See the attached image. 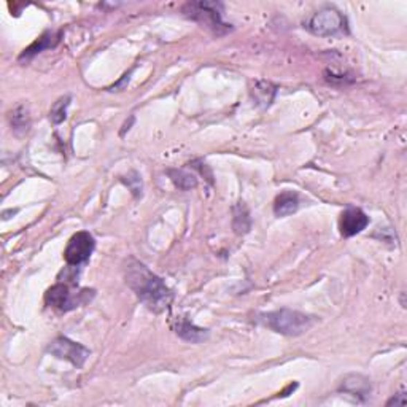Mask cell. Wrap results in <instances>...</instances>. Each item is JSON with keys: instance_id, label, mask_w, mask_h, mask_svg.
Instances as JSON below:
<instances>
[{"instance_id": "6da1fadb", "label": "cell", "mask_w": 407, "mask_h": 407, "mask_svg": "<svg viewBox=\"0 0 407 407\" xmlns=\"http://www.w3.org/2000/svg\"><path fill=\"white\" fill-rule=\"evenodd\" d=\"M124 278L137 298L155 314H161L171 305L173 299L172 290L144 263L129 258L124 266Z\"/></svg>"}, {"instance_id": "7a4b0ae2", "label": "cell", "mask_w": 407, "mask_h": 407, "mask_svg": "<svg viewBox=\"0 0 407 407\" xmlns=\"http://www.w3.org/2000/svg\"><path fill=\"white\" fill-rule=\"evenodd\" d=\"M258 321L263 326L269 328L274 332H278L282 336L296 337L307 332L315 325V319L307 314H303L299 310L292 309H280L274 312L258 315Z\"/></svg>"}, {"instance_id": "3957f363", "label": "cell", "mask_w": 407, "mask_h": 407, "mask_svg": "<svg viewBox=\"0 0 407 407\" xmlns=\"http://www.w3.org/2000/svg\"><path fill=\"white\" fill-rule=\"evenodd\" d=\"M223 3L200 0V2H188L182 12L187 18L199 23L202 28H207L216 37H221L232 30L231 24H226L223 21Z\"/></svg>"}, {"instance_id": "277c9868", "label": "cell", "mask_w": 407, "mask_h": 407, "mask_svg": "<svg viewBox=\"0 0 407 407\" xmlns=\"http://www.w3.org/2000/svg\"><path fill=\"white\" fill-rule=\"evenodd\" d=\"M304 28L316 37H337L348 34L347 18L334 7H323L305 21Z\"/></svg>"}, {"instance_id": "5b68a950", "label": "cell", "mask_w": 407, "mask_h": 407, "mask_svg": "<svg viewBox=\"0 0 407 407\" xmlns=\"http://www.w3.org/2000/svg\"><path fill=\"white\" fill-rule=\"evenodd\" d=\"M72 285H67L64 282H57L56 285L46 292L45 301L51 309H56L59 312H70L77 307L91 303L96 292L94 290H80V292H72Z\"/></svg>"}, {"instance_id": "8992f818", "label": "cell", "mask_w": 407, "mask_h": 407, "mask_svg": "<svg viewBox=\"0 0 407 407\" xmlns=\"http://www.w3.org/2000/svg\"><path fill=\"white\" fill-rule=\"evenodd\" d=\"M94 248H96V240L86 231H80L73 234L68 240L64 250V260L68 266H82L91 258Z\"/></svg>"}, {"instance_id": "52a82bcc", "label": "cell", "mask_w": 407, "mask_h": 407, "mask_svg": "<svg viewBox=\"0 0 407 407\" xmlns=\"http://www.w3.org/2000/svg\"><path fill=\"white\" fill-rule=\"evenodd\" d=\"M46 352L59 359H67L77 368H83V364L86 363V359L91 355L89 348L82 346V343L70 341L68 337H57L46 347Z\"/></svg>"}, {"instance_id": "ba28073f", "label": "cell", "mask_w": 407, "mask_h": 407, "mask_svg": "<svg viewBox=\"0 0 407 407\" xmlns=\"http://www.w3.org/2000/svg\"><path fill=\"white\" fill-rule=\"evenodd\" d=\"M368 225H369V216L364 214L361 209L350 207L341 215L339 229L343 237H353L359 234L363 229H366Z\"/></svg>"}, {"instance_id": "9c48e42d", "label": "cell", "mask_w": 407, "mask_h": 407, "mask_svg": "<svg viewBox=\"0 0 407 407\" xmlns=\"http://www.w3.org/2000/svg\"><path fill=\"white\" fill-rule=\"evenodd\" d=\"M371 382H369L368 377H364L361 374H348L343 377L341 382L339 391H343V393L352 395L358 398L359 401H366L371 395Z\"/></svg>"}, {"instance_id": "30bf717a", "label": "cell", "mask_w": 407, "mask_h": 407, "mask_svg": "<svg viewBox=\"0 0 407 407\" xmlns=\"http://www.w3.org/2000/svg\"><path fill=\"white\" fill-rule=\"evenodd\" d=\"M173 330H176L178 337H182L183 341L191 342V343H200L207 341L210 334L209 330L196 326L193 321H189L187 319H178L176 321V325H173Z\"/></svg>"}, {"instance_id": "8fae6325", "label": "cell", "mask_w": 407, "mask_h": 407, "mask_svg": "<svg viewBox=\"0 0 407 407\" xmlns=\"http://www.w3.org/2000/svg\"><path fill=\"white\" fill-rule=\"evenodd\" d=\"M299 209V196L293 191L280 193L274 202V214L277 216L293 215Z\"/></svg>"}, {"instance_id": "7c38bea8", "label": "cell", "mask_w": 407, "mask_h": 407, "mask_svg": "<svg viewBox=\"0 0 407 407\" xmlns=\"http://www.w3.org/2000/svg\"><path fill=\"white\" fill-rule=\"evenodd\" d=\"M61 40V32H45L44 35L40 37L39 40L34 41L32 45L29 46L28 50H24L23 55L19 56L21 61L24 59H30V57H34L35 55H39V53H41L44 50H48V48H55V46L59 44Z\"/></svg>"}, {"instance_id": "4fadbf2b", "label": "cell", "mask_w": 407, "mask_h": 407, "mask_svg": "<svg viewBox=\"0 0 407 407\" xmlns=\"http://www.w3.org/2000/svg\"><path fill=\"white\" fill-rule=\"evenodd\" d=\"M276 93L277 88L271 82H256L252 89V96L255 99L256 105H260L263 108H267L274 102Z\"/></svg>"}, {"instance_id": "5bb4252c", "label": "cell", "mask_w": 407, "mask_h": 407, "mask_svg": "<svg viewBox=\"0 0 407 407\" xmlns=\"http://www.w3.org/2000/svg\"><path fill=\"white\" fill-rule=\"evenodd\" d=\"M232 214H234V220H232V228H234L236 234L244 236L252 228V218L250 212H248L245 202H237L232 209Z\"/></svg>"}, {"instance_id": "9a60e30c", "label": "cell", "mask_w": 407, "mask_h": 407, "mask_svg": "<svg viewBox=\"0 0 407 407\" xmlns=\"http://www.w3.org/2000/svg\"><path fill=\"white\" fill-rule=\"evenodd\" d=\"M169 177L173 182V184L182 191H189L198 187V178H196L193 173H189L187 171H178V169H169L167 171Z\"/></svg>"}, {"instance_id": "2e32d148", "label": "cell", "mask_w": 407, "mask_h": 407, "mask_svg": "<svg viewBox=\"0 0 407 407\" xmlns=\"http://www.w3.org/2000/svg\"><path fill=\"white\" fill-rule=\"evenodd\" d=\"M70 96H64L57 99L50 110V120L53 124H61L67 118V108L70 105Z\"/></svg>"}, {"instance_id": "e0dca14e", "label": "cell", "mask_w": 407, "mask_h": 407, "mask_svg": "<svg viewBox=\"0 0 407 407\" xmlns=\"http://www.w3.org/2000/svg\"><path fill=\"white\" fill-rule=\"evenodd\" d=\"M30 124V118H29V112L24 105H19L12 112V128L17 132H24L29 129Z\"/></svg>"}, {"instance_id": "ac0fdd59", "label": "cell", "mask_w": 407, "mask_h": 407, "mask_svg": "<svg viewBox=\"0 0 407 407\" xmlns=\"http://www.w3.org/2000/svg\"><path fill=\"white\" fill-rule=\"evenodd\" d=\"M121 180H123V182L131 188L132 194H134L135 198H139V196L142 194V178H140L139 173L131 172V173H128V177H124Z\"/></svg>"}, {"instance_id": "d6986e66", "label": "cell", "mask_w": 407, "mask_h": 407, "mask_svg": "<svg viewBox=\"0 0 407 407\" xmlns=\"http://www.w3.org/2000/svg\"><path fill=\"white\" fill-rule=\"evenodd\" d=\"M406 403H407V399H406V395L404 393H398L396 396H393V398H391L388 403H387V406H406Z\"/></svg>"}]
</instances>
